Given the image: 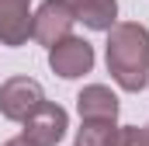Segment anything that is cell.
I'll list each match as a JSON object with an SVG mask.
<instances>
[{
  "label": "cell",
  "instance_id": "2",
  "mask_svg": "<svg viewBox=\"0 0 149 146\" xmlns=\"http://www.w3.org/2000/svg\"><path fill=\"white\" fill-rule=\"evenodd\" d=\"M49 66H52L56 77H63V80H76V77H83V73L94 70V45L87 38H76V35L59 38L49 49Z\"/></svg>",
  "mask_w": 149,
  "mask_h": 146
},
{
  "label": "cell",
  "instance_id": "6",
  "mask_svg": "<svg viewBox=\"0 0 149 146\" xmlns=\"http://www.w3.org/2000/svg\"><path fill=\"white\" fill-rule=\"evenodd\" d=\"M31 38V0H0V45H24Z\"/></svg>",
  "mask_w": 149,
  "mask_h": 146
},
{
  "label": "cell",
  "instance_id": "3",
  "mask_svg": "<svg viewBox=\"0 0 149 146\" xmlns=\"http://www.w3.org/2000/svg\"><path fill=\"white\" fill-rule=\"evenodd\" d=\"M42 101H45V91L31 77H10L0 84V115L10 122H24Z\"/></svg>",
  "mask_w": 149,
  "mask_h": 146
},
{
  "label": "cell",
  "instance_id": "11",
  "mask_svg": "<svg viewBox=\"0 0 149 146\" xmlns=\"http://www.w3.org/2000/svg\"><path fill=\"white\" fill-rule=\"evenodd\" d=\"M3 146H35V143H28L24 136H14V139H7V143H3Z\"/></svg>",
  "mask_w": 149,
  "mask_h": 146
},
{
  "label": "cell",
  "instance_id": "1",
  "mask_svg": "<svg viewBox=\"0 0 149 146\" xmlns=\"http://www.w3.org/2000/svg\"><path fill=\"white\" fill-rule=\"evenodd\" d=\"M108 73L121 91L149 84V28L139 21H114L108 28Z\"/></svg>",
  "mask_w": 149,
  "mask_h": 146
},
{
  "label": "cell",
  "instance_id": "7",
  "mask_svg": "<svg viewBox=\"0 0 149 146\" xmlns=\"http://www.w3.org/2000/svg\"><path fill=\"white\" fill-rule=\"evenodd\" d=\"M76 108H80V118H108V122H114L118 118V98L111 94V87L90 84L76 94Z\"/></svg>",
  "mask_w": 149,
  "mask_h": 146
},
{
  "label": "cell",
  "instance_id": "9",
  "mask_svg": "<svg viewBox=\"0 0 149 146\" xmlns=\"http://www.w3.org/2000/svg\"><path fill=\"white\" fill-rule=\"evenodd\" d=\"M114 132L118 125L108 118H83L76 132V146H114Z\"/></svg>",
  "mask_w": 149,
  "mask_h": 146
},
{
  "label": "cell",
  "instance_id": "4",
  "mask_svg": "<svg viewBox=\"0 0 149 146\" xmlns=\"http://www.w3.org/2000/svg\"><path fill=\"white\" fill-rule=\"evenodd\" d=\"M73 25H76V14L66 0H45L31 14V38L52 49L59 38L73 35Z\"/></svg>",
  "mask_w": 149,
  "mask_h": 146
},
{
  "label": "cell",
  "instance_id": "5",
  "mask_svg": "<svg viewBox=\"0 0 149 146\" xmlns=\"http://www.w3.org/2000/svg\"><path fill=\"white\" fill-rule=\"evenodd\" d=\"M21 125H24L21 136H24L28 143H35V146H56L63 136H66L70 115H66V108H59V105H52V101H42Z\"/></svg>",
  "mask_w": 149,
  "mask_h": 146
},
{
  "label": "cell",
  "instance_id": "10",
  "mask_svg": "<svg viewBox=\"0 0 149 146\" xmlns=\"http://www.w3.org/2000/svg\"><path fill=\"white\" fill-rule=\"evenodd\" d=\"M114 146H149V129L121 125V129L114 132Z\"/></svg>",
  "mask_w": 149,
  "mask_h": 146
},
{
  "label": "cell",
  "instance_id": "8",
  "mask_svg": "<svg viewBox=\"0 0 149 146\" xmlns=\"http://www.w3.org/2000/svg\"><path fill=\"white\" fill-rule=\"evenodd\" d=\"M73 7L76 21H83L94 32H108L118 21V0H66Z\"/></svg>",
  "mask_w": 149,
  "mask_h": 146
}]
</instances>
